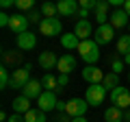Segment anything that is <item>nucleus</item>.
Segmentation results:
<instances>
[{"label":"nucleus","instance_id":"72a5a7b5","mask_svg":"<svg viewBox=\"0 0 130 122\" xmlns=\"http://www.w3.org/2000/svg\"><path fill=\"white\" fill-rule=\"evenodd\" d=\"M9 22H11V15L2 11V13H0V26H2V28H9Z\"/></svg>","mask_w":130,"mask_h":122},{"label":"nucleus","instance_id":"1a4fd4ad","mask_svg":"<svg viewBox=\"0 0 130 122\" xmlns=\"http://www.w3.org/2000/svg\"><path fill=\"white\" fill-rule=\"evenodd\" d=\"M43 92H46V89H43L41 81H35V79H30V81L22 87V96H26V98H30V100H37Z\"/></svg>","mask_w":130,"mask_h":122},{"label":"nucleus","instance_id":"f257e3e1","mask_svg":"<svg viewBox=\"0 0 130 122\" xmlns=\"http://www.w3.org/2000/svg\"><path fill=\"white\" fill-rule=\"evenodd\" d=\"M76 50H78V55L83 57V61L89 63V66H93V63L100 59V44H98L95 39H83Z\"/></svg>","mask_w":130,"mask_h":122},{"label":"nucleus","instance_id":"4c0bfd02","mask_svg":"<svg viewBox=\"0 0 130 122\" xmlns=\"http://www.w3.org/2000/svg\"><path fill=\"white\" fill-rule=\"evenodd\" d=\"M87 15H89V11H87V9H78L76 18H80V20H87Z\"/></svg>","mask_w":130,"mask_h":122},{"label":"nucleus","instance_id":"2f4dec72","mask_svg":"<svg viewBox=\"0 0 130 122\" xmlns=\"http://www.w3.org/2000/svg\"><path fill=\"white\" fill-rule=\"evenodd\" d=\"M56 83H59V89H56V92L65 89V85L70 83V74H59V76H56Z\"/></svg>","mask_w":130,"mask_h":122},{"label":"nucleus","instance_id":"c756f323","mask_svg":"<svg viewBox=\"0 0 130 122\" xmlns=\"http://www.w3.org/2000/svg\"><path fill=\"white\" fill-rule=\"evenodd\" d=\"M28 20H30V22H37V24H41V22H43V13H41V11H35V9H30V11H28Z\"/></svg>","mask_w":130,"mask_h":122},{"label":"nucleus","instance_id":"9d476101","mask_svg":"<svg viewBox=\"0 0 130 122\" xmlns=\"http://www.w3.org/2000/svg\"><path fill=\"white\" fill-rule=\"evenodd\" d=\"M108 24H111L113 28H124L126 24H130V15L124 11V7H119V9H113L111 15H108Z\"/></svg>","mask_w":130,"mask_h":122},{"label":"nucleus","instance_id":"7c9ffc66","mask_svg":"<svg viewBox=\"0 0 130 122\" xmlns=\"http://www.w3.org/2000/svg\"><path fill=\"white\" fill-rule=\"evenodd\" d=\"M78 5H80V9H87V11H95V7H98V0H78Z\"/></svg>","mask_w":130,"mask_h":122},{"label":"nucleus","instance_id":"ddd939ff","mask_svg":"<svg viewBox=\"0 0 130 122\" xmlns=\"http://www.w3.org/2000/svg\"><path fill=\"white\" fill-rule=\"evenodd\" d=\"M83 81H87L89 85L102 83L104 81V72L100 70L98 66H87V68H83Z\"/></svg>","mask_w":130,"mask_h":122},{"label":"nucleus","instance_id":"bb28decb","mask_svg":"<svg viewBox=\"0 0 130 122\" xmlns=\"http://www.w3.org/2000/svg\"><path fill=\"white\" fill-rule=\"evenodd\" d=\"M9 85H11V74L7 72V68H2V70H0V87L7 89Z\"/></svg>","mask_w":130,"mask_h":122},{"label":"nucleus","instance_id":"2eb2a0df","mask_svg":"<svg viewBox=\"0 0 130 122\" xmlns=\"http://www.w3.org/2000/svg\"><path fill=\"white\" fill-rule=\"evenodd\" d=\"M35 46H37V35L32 31H26V33L18 35V48L20 50H32Z\"/></svg>","mask_w":130,"mask_h":122},{"label":"nucleus","instance_id":"a18cd8bd","mask_svg":"<svg viewBox=\"0 0 130 122\" xmlns=\"http://www.w3.org/2000/svg\"><path fill=\"white\" fill-rule=\"evenodd\" d=\"M128 81H130V72H128Z\"/></svg>","mask_w":130,"mask_h":122},{"label":"nucleus","instance_id":"a211bd4d","mask_svg":"<svg viewBox=\"0 0 130 122\" xmlns=\"http://www.w3.org/2000/svg\"><path fill=\"white\" fill-rule=\"evenodd\" d=\"M78 44H80V39H78V35H76V33H65V35H61V46H63L65 50H76Z\"/></svg>","mask_w":130,"mask_h":122},{"label":"nucleus","instance_id":"a878e982","mask_svg":"<svg viewBox=\"0 0 130 122\" xmlns=\"http://www.w3.org/2000/svg\"><path fill=\"white\" fill-rule=\"evenodd\" d=\"M39 11L43 13V18H54V15L59 13V9H56V5H52V2H48V0H46V2L41 5V9H39Z\"/></svg>","mask_w":130,"mask_h":122},{"label":"nucleus","instance_id":"412c9836","mask_svg":"<svg viewBox=\"0 0 130 122\" xmlns=\"http://www.w3.org/2000/svg\"><path fill=\"white\" fill-rule=\"evenodd\" d=\"M41 85H43V89H46V92H56V89H59L56 76H54V74H50V72H46V74H43Z\"/></svg>","mask_w":130,"mask_h":122},{"label":"nucleus","instance_id":"473e14b6","mask_svg":"<svg viewBox=\"0 0 130 122\" xmlns=\"http://www.w3.org/2000/svg\"><path fill=\"white\" fill-rule=\"evenodd\" d=\"M108 0H98V7H95V13H106L108 11Z\"/></svg>","mask_w":130,"mask_h":122},{"label":"nucleus","instance_id":"37998d69","mask_svg":"<svg viewBox=\"0 0 130 122\" xmlns=\"http://www.w3.org/2000/svg\"><path fill=\"white\" fill-rule=\"evenodd\" d=\"M124 11L130 15V0H126V5H124Z\"/></svg>","mask_w":130,"mask_h":122},{"label":"nucleus","instance_id":"f8f14e48","mask_svg":"<svg viewBox=\"0 0 130 122\" xmlns=\"http://www.w3.org/2000/svg\"><path fill=\"white\" fill-rule=\"evenodd\" d=\"M28 24H30V20H28V15L24 13H13L11 15V22H9V28L13 31V33H26L28 31Z\"/></svg>","mask_w":130,"mask_h":122},{"label":"nucleus","instance_id":"58836bf2","mask_svg":"<svg viewBox=\"0 0 130 122\" xmlns=\"http://www.w3.org/2000/svg\"><path fill=\"white\" fill-rule=\"evenodd\" d=\"M65 107H67V103H61V100H59V105H56V111L65 113Z\"/></svg>","mask_w":130,"mask_h":122},{"label":"nucleus","instance_id":"6e6552de","mask_svg":"<svg viewBox=\"0 0 130 122\" xmlns=\"http://www.w3.org/2000/svg\"><path fill=\"white\" fill-rule=\"evenodd\" d=\"M56 105H59L56 92H43L37 98V109H41V111H46V113L52 111V109H56Z\"/></svg>","mask_w":130,"mask_h":122},{"label":"nucleus","instance_id":"e433bc0d","mask_svg":"<svg viewBox=\"0 0 130 122\" xmlns=\"http://www.w3.org/2000/svg\"><path fill=\"white\" fill-rule=\"evenodd\" d=\"M108 5L115 7V9H119V7H124V5H126V0H108Z\"/></svg>","mask_w":130,"mask_h":122},{"label":"nucleus","instance_id":"ea45409f","mask_svg":"<svg viewBox=\"0 0 130 122\" xmlns=\"http://www.w3.org/2000/svg\"><path fill=\"white\" fill-rule=\"evenodd\" d=\"M59 122H72V118H70V116H67V113H63V116H61V118H59Z\"/></svg>","mask_w":130,"mask_h":122},{"label":"nucleus","instance_id":"79ce46f5","mask_svg":"<svg viewBox=\"0 0 130 122\" xmlns=\"http://www.w3.org/2000/svg\"><path fill=\"white\" fill-rule=\"evenodd\" d=\"M72 122H87V118H85V116H78V118H72Z\"/></svg>","mask_w":130,"mask_h":122},{"label":"nucleus","instance_id":"b1692460","mask_svg":"<svg viewBox=\"0 0 130 122\" xmlns=\"http://www.w3.org/2000/svg\"><path fill=\"white\" fill-rule=\"evenodd\" d=\"M117 52H119L121 57L130 52V33L128 35H121V37L117 39Z\"/></svg>","mask_w":130,"mask_h":122},{"label":"nucleus","instance_id":"cd10ccee","mask_svg":"<svg viewBox=\"0 0 130 122\" xmlns=\"http://www.w3.org/2000/svg\"><path fill=\"white\" fill-rule=\"evenodd\" d=\"M15 7L20 11H30L35 7V0H15Z\"/></svg>","mask_w":130,"mask_h":122},{"label":"nucleus","instance_id":"c85d7f7f","mask_svg":"<svg viewBox=\"0 0 130 122\" xmlns=\"http://www.w3.org/2000/svg\"><path fill=\"white\" fill-rule=\"evenodd\" d=\"M124 68H126V61H124V59H113V61H111V70L115 72V74H119Z\"/></svg>","mask_w":130,"mask_h":122},{"label":"nucleus","instance_id":"9b49d317","mask_svg":"<svg viewBox=\"0 0 130 122\" xmlns=\"http://www.w3.org/2000/svg\"><path fill=\"white\" fill-rule=\"evenodd\" d=\"M56 9H59V15L72 18V15L78 13L80 5H78V0H56Z\"/></svg>","mask_w":130,"mask_h":122},{"label":"nucleus","instance_id":"aec40b11","mask_svg":"<svg viewBox=\"0 0 130 122\" xmlns=\"http://www.w3.org/2000/svg\"><path fill=\"white\" fill-rule=\"evenodd\" d=\"M30 98H26V96H18V98L13 100V113H26V111H30Z\"/></svg>","mask_w":130,"mask_h":122},{"label":"nucleus","instance_id":"c03bdc74","mask_svg":"<svg viewBox=\"0 0 130 122\" xmlns=\"http://www.w3.org/2000/svg\"><path fill=\"white\" fill-rule=\"evenodd\" d=\"M124 61H126V66H130V52H128V55H124Z\"/></svg>","mask_w":130,"mask_h":122},{"label":"nucleus","instance_id":"7ed1b4c3","mask_svg":"<svg viewBox=\"0 0 130 122\" xmlns=\"http://www.w3.org/2000/svg\"><path fill=\"white\" fill-rule=\"evenodd\" d=\"M39 33L46 37H56L63 33V24L59 18H43V22L39 24Z\"/></svg>","mask_w":130,"mask_h":122},{"label":"nucleus","instance_id":"0eeeda50","mask_svg":"<svg viewBox=\"0 0 130 122\" xmlns=\"http://www.w3.org/2000/svg\"><path fill=\"white\" fill-rule=\"evenodd\" d=\"M89 109V103L83 98H70L67 100V107H65V113L70 118H78V116H85Z\"/></svg>","mask_w":130,"mask_h":122},{"label":"nucleus","instance_id":"f3484780","mask_svg":"<svg viewBox=\"0 0 130 122\" xmlns=\"http://www.w3.org/2000/svg\"><path fill=\"white\" fill-rule=\"evenodd\" d=\"M39 66H41L43 70H52L54 66H59V57H56L52 50H46V52L39 55Z\"/></svg>","mask_w":130,"mask_h":122},{"label":"nucleus","instance_id":"39448f33","mask_svg":"<svg viewBox=\"0 0 130 122\" xmlns=\"http://www.w3.org/2000/svg\"><path fill=\"white\" fill-rule=\"evenodd\" d=\"M28 81H30V66H20V68H15L13 74H11V87L22 89Z\"/></svg>","mask_w":130,"mask_h":122},{"label":"nucleus","instance_id":"5701e85b","mask_svg":"<svg viewBox=\"0 0 130 122\" xmlns=\"http://www.w3.org/2000/svg\"><path fill=\"white\" fill-rule=\"evenodd\" d=\"M102 85H104L106 89H115V87H119V74H115V72H108V74H104Z\"/></svg>","mask_w":130,"mask_h":122},{"label":"nucleus","instance_id":"f704fd0d","mask_svg":"<svg viewBox=\"0 0 130 122\" xmlns=\"http://www.w3.org/2000/svg\"><path fill=\"white\" fill-rule=\"evenodd\" d=\"M7 122H26V120H24V116H22V113H11Z\"/></svg>","mask_w":130,"mask_h":122},{"label":"nucleus","instance_id":"a19ab883","mask_svg":"<svg viewBox=\"0 0 130 122\" xmlns=\"http://www.w3.org/2000/svg\"><path fill=\"white\" fill-rule=\"evenodd\" d=\"M124 122H130V109H124Z\"/></svg>","mask_w":130,"mask_h":122},{"label":"nucleus","instance_id":"c9c22d12","mask_svg":"<svg viewBox=\"0 0 130 122\" xmlns=\"http://www.w3.org/2000/svg\"><path fill=\"white\" fill-rule=\"evenodd\" d=\"M0 7H2V9H9V7H15V0H0Z\"/></svg>","mask_w":130,"mask_h":122},{"label":"nucleus","instance_id":"393cba45","mask_svg":"<svg viewBox=\"0 0 130 122\" xmlns=\"http://www.w3.org/2000/svg\"><path fill=\"white\" fill-rule=\"evenodd\" d=\"M2 59H5V63H13V66H20V61H22V55L20 52H13V50H5V55H2Z\"/></svg>","mask_w":130,"mask_h":122},{"label":"nucleus","instance_id":"6ab92c4d","mask_svg":"<svg viewBox=\"0 0 130 122\" xmlns=\"http://www.w3.org/2000/svg\"><path fill=\"white\" fill-rule=\"evenodd\" d=\"M104 120H106V122H124V109L111 105V107L104 111Z\"/></svg>","mask_w":130,"mask_h":122},{"label":"nucleus","instance_id":"20e7f679","mask_svg":"<svg viewBox=\"0 0 130 122\" xmlns=\"http://www.w3.org/2000/svg\"><path fill=\"white\" fill-rule=\"evenodd\" d=\"M111 103L119 109H130V89L121 87V85L111 89Z\"/></svg>","mask_w":130,"mask_h":122},{"label":"nucleus","instance_id":"f03ea898","mask_svg":"<svg viewBox=\"0 0 130 122\" xmlns=\"http://www.w3.org/2000/svg\"><path fill=\"white\" fill-rule=\"evenodd\" d=\"M106 92L108 89L104 87L102 83H95V85H89L87 92H85V100L89 103V107H100L106 98Z\"/></svg>","mask_w":130,"mask_h":122},{"label":"nucleus","instance_id":"4468645a","mask_svg":"<svg viewBox=\"0 0 130 122\" xmlns=\"http://www.w3.org/2000/svg\"><path fill=\"white\" fill-rule=\"evenodd\" d=\"M59 74H70V72L76 70V57L70 55V52H65L63 57H59V66H56Z\"/></svg>","mask_w":130,"mask_h":122},{"label":"nucleus","instance_id":"423d86ee","mask_svg":"<svg viewBox=\"0 0 130 122\" xmlns=\"http://www.w3.org/2000/svg\"><path fill=\"white\" fill-rule=\"evenodd\" d=\"M113 37H115V28H113L111 24H98V28L93 31V39H95L100 46L111 44Z\"/></svg>","mask_w":130,"mask_h":122},{"label":"nucleus","instance_id":"4be33fe9","mask_svg":"<svg viewBox=\"0 0 130 122\" xmlns=\"http://www.w3.org/2000/svg\"><path fill=\"white\" fill-rule=\"evenodd\" d=\"M24 120L26 122H46V111H41V109H30V111L24 113Z\"/></svg>","mask_w":130,"mask_h":122},{"label":"nucleus","instance_id":"dca6fc26","mask_svg":"<svg viewBox=\"0 0 130 122\" xmlns=\"http://www.w3.org/2000/svg\"><path fill=\"white\" fill-rule=\"evenodd\" d=\"M74 33L78 35L80 42H83V39H91L93 28H91V24H89V20H78V22H76V26H74Z\"/></svg>","mask_w":130,"mask_h":122}]
</instances>
